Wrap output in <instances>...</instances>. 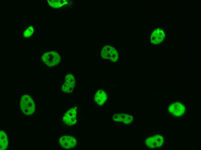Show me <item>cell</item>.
I'll return each mask as SVG.
<instances>
[{
  "mask_svg": "<svg viewBox=\"0 0 201 150\" xmlns=\"http://www.w3.org/2000/svg\"><path fill=\"white\" fill-rule=\"evenodd\" d=\"M49 5L54 8H59L69 4V1L66 0H48Z\"/></svg>",
  "mask_w": 201,
  "mask_h": 150,
  "instance_id": "8fae6325",
  "label": "cell"
},
{
  "mask_svg": "<svg viewBox=\"0 0 201 150\" xmlns=\"http://www.w3.org/2000/svg\"><path fill=\"white\" fill-rule=\"evenodd\" d=\"M8 145V136L5 132L1 130L0 131V150H5Z\"/></svg>",
  "mask_w": 201,
  "mask_h": 150,
  "instance_id": "7c38bea8",
  "label": "cell"
},
{
  "mask_svg": "<svg viewBox=\"0 0 201 150\" xmlns=\"http://www.w3.org/2000/svg\"><path fill=\"white\" fill-rule=\"evenodd\" d=\"M42 59L47 65L52 67L56 65L59 63L61 57L57 52L51 51L44 53L42 57Z\"/></svg>",
  "mask_w": 201,
  "mask_h": 150,
  "instance_id": "277c9868",
  "label": "cell"
},
{
  "mask_svg": "<svg viewBox=\"0 0 201 150\" xmlns=\"http://www.w3.org/2000/svg\"><path fill=\"white\" fill-rule=\"evenodd\" d=\"M186 110L185 106L179 102L171 104L168 108V111L171 114L177 117L182 116L185 113Z\"/></svg>",
  "mask_w": 201,
  "mask_h": 150,
  "instance_id": "52a82bcc",
  "label": "cell"
},
{
  "mask_svg": "<svg viewBox=\"0 0 201 150\" xmlns=\"http://www.w3.org/2000/svg\"><path fill=\"white\" fill-rule=\"evenodd\" d=\"M146 146L149 148H158L161 147L164 143L162 136L156 134L148 138L145 141Z\"/></svg>",
  "mask_w": 201,
  "mask_h": 150,
  "instance_id": "8992f818",
  "label": "cell"
},
{
  "mask_svg": "<svg viewBox=\"0 0 201 150\" xmlns=\"http://www.w3.org/2000/svg\"><path fill=\"white\" fill-rule=\"evenodd\" d=\"M111 118L114 121L125 125L131 123L134 119L133 116L129 113L122 112L113 113Z\"/></svg>",
  "mask_w": 201,
  "mask_h": 150,
  "instance_id": "5b68a950",
  "label": "cell"
},
{
  "mask_svg": "<svg viewBox=\"0 0 201 150\" xmlns=\"http://www.w3.org/2000/svg\"><path fill=\"white\" fill-rule=\"evenodd\" d=\"M34 31V30L33 26H31L24 31L23 33V36L25 38H29L33 34Z\"/></svg>",
  "mask_w": 201,
  "mask_h": 150,
  "instance_id": "4fadbf2b",
  "label": "cell"
},
{
  "mask_svg": "<svg viewBox=\"0 0 201 150\" xmlns=\"http://www.w3.org/2000/svg\"><path fill=\"white\" fill-rule=\"evenodd\" d=\"M77 106L72 107L70 108L64 114L63 121L67 126L75 125L78 121L79 112Z\"/></svg>",
  "mask_w": 201,
  "mask_h": 150,
  "instance_id": "7a4b0ae2",
  "label": "cell"
},
{
  "mask_svg": "<svg viewBox=\"0 0 201 150\" xmlns=\"http://www.w3.org/2000/svg\"><path fill=\"white\" fill-rule=\"evenodd\" d=\"M76 85V80L74 76L72 74H67L65 78L64 82L62 86V91L65 93H69L73 90Z\"/></svg>",
  "mask_w": 201,
  "mask_h": 150,
  "instance_id": "ba28073f",
  "label": "cell"
},
{
  "mask_svg": "<svg viewBox=\"0 0 201 150\" xmlns=\"http://www.w3.org/2000/svg\"><path fill=\"white\" fill-rule=\"evenodd\" d=\"M161 44H162V43H161Z\"/></svg>",
  "mask_w": 201,
  "mask_h": 150,
  "instance_id": "d6986e66",
  "label": "cell"
},
{
  "mask_svg": "<svg viewBox=\"0 0 201 150\" xmlns=\"http://www.w3.org/2000/svg\"><path fill=\"white\" fill-rule=\"evenodd\" d=\"M149 38H150V37H149Z\"/></svg>",
  "mask_w": 201,
  "mask_h": 150,
  "instance_id": "ac0fdd59",
  "label": "cell"
},
{
  "mask_svg": "<svg viewBox=\"0 0 201 150\" xmlns=\"http://www.w3.org/2000/svg\"><path fill=\"white\" fill-rule=\"evenodd\" d=\"M20 106L23 113L27 115L33 114L35 110V105L33 100L30 96L27 95L21 97Z\"/></svg>",
  "mask_w": 201,
  "mask_h": 150,
  "instance_id": "6da1fadb",
  "label": "cell"
},
{
  "mask_svg": "<svg viewBox=\"0 0 201 150\" xmlns=\"http://www.w3.org/2000/svg\"><path fill=\"white\" fill-rule=\"evenodd\" d=\"M165 34H166V31H165Z\"/></svg>",
  "mask_w": 201,
  "mask_h": 150,
  "instance_id": "9a60e30c",
  "label": "cell"
},
{
  "mask_svg": "<svg viewBox=\"0 0 201 150\" xmlns=\"http://www.w3.org/2000/svg\"><path fill=\"white\" fill-rule=\"evenodd\" d=\"M101 57L104 59L109 60L113 62L117 61L119 58V53L113 46H104L101 50Z\"/></svg>",
  "mask_w": 201,
  "mask_h": 150,
  "instance_id": "3957f363",
  "label": "cell"
},
{
  "mask_svg": "<svg viewBox=\"0 0 201 150\" xmlns=\"http://www.w3.org/2000/svg\"><path fill=\"white\" fill-rule=\"evenodd\" d=\"M159 30H161V28H160L159 29Z\"/></svg>",
  "mask_w": 201,
  "mask_h": 150,
  "instance_id": "5bb4252c",
  "label": "cell"
},
{
  "mask_svg": "<svg viewBox=\"0 0 201 150\" xmlns=\"http://www.w3.org/2000/svg\"><path fill=\"white\" fill-rule=\"evenodd\" d=\"M148 41H149V40H149L148 38Z\"/></svg>",
  "mask_w": 201,
  "mask_h": 150,
  "instance_id": "e0dca14e",
  "label": "cell"
},
{
  "mask_svg": "<svg viewBox=\"0 0 201 150\" xmlns=\"http://www.w3.org/2000/svg\"><path fill=\"white\" fill-rule=\"evenodd\" d=\"M151 35V34H150H150H149V35Z\"/></svg>",
  "mask_w": 201,
  "mask_h": 150,
  "instance_id": "2e32d148",
  "label": "cell"
},
{
  "mask_svg": "<svg viewBox=\"0 0 201 150\" xmlns=\"http://www.w3.org/2000/svg\"><path fill=\"white\" fill-rule=\"evenodd\" d=\"M108 96L106 92L101 89L95 92L93 97V100L95 104L99 106L105 104L108 100Z\"/></svg>",
  "mask_w": 201,
  "mask_h": 150,
  "instance_id": "30bf717a",
  "label": "cell"
},
{
  "mask_svg": "<svg viewBox=\"0 0 201 150\" xmlns=\"http://www.w3.org/2000/svg\"><path fill=\"white\" fill-rule=\"evenodd\" d=\"M59 143L60 145L64 149H72L75 147L77 141L74 137L66 135L60 138Z\"/></svg>",
  "mask_w": 201,
  "mask_h": 150,
  "instance_id": "9c48e42d",
  "label": "cell"
}]
</instances>
